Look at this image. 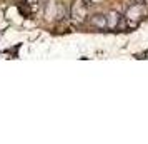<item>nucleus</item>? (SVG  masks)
<instances>
[{"label": "nucleus", "instance_id": "obj_2", "mask_svg": "<svg viewBox=\"0 0 148 144\" xmlns=\"http://www.w3.org/2000/svg\"><path fill=\"white\" fill-rule=\"evenodd\" d=\"M70 17L78 24L85 22L88 17V3L85 0H75L72 3V8H70Z\"/></svg>", "mask_w": 148, "mask_h": 144}, {"label": "nucleus", "instance_id": "obj_5", "mask_svg": "<svg viewBox=\"0 0 148 144\" xmlns=\"http://www.w3.org/2000/svg\"><path fill=\"white\" fill-rule=\"evenodd\" d=\"M2 35H3V30H0V37H2Z\"/></svg>", "mask_w": 148, "mask_h": 144}, {"label": "nucleus", "instance_id": "obj_4", "mask_svg": "<svg viewBox=\"0 0 148 144\" xmlns=\"http://www.w3.org/2000/svg\"><path fill=\"white\" fill-rule=\"evenodd\" d=\"M90 22H92V25L95 29H100V30L107 29V15H103V14H95L90 19Z\"/></svg>", "mask_w": 148, "mask_h": 144}, {"label": "nucleus", "instance_id": "obj_3", "mask_svg": "<svg viewBox=\"0 0 148 144\" xmlns=\"http://www.w3.org/2000/svg\"><path fill=\"white\" fill-rule=\"evenodd\" d=\"M123 19H125V17H123L120 12H116V10H110V12L107 14V29H110V30L118 29Z\"/></svg>", "mask_w": 148, "mask_h": 144}, {"label": "nucleus", "instance_id": "obj_1", "mask_svg": "<svg viewBox=\"0 0 148 144\" xmlns=\"http://www.w3.org/2000/svg\"><path fill=\"white\" fill-rule=\"evenodd\" d=\"M147 15H148V8L145 0H132V3L127 8L123 17L127 20L128 27H138L141 22L147 19Z\"/></svg>", "mask_w": 148, "mask_h": 144}]
</instances>
